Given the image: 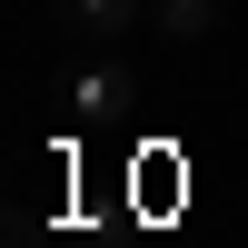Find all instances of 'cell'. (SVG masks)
Instances as JSON below:
<instances>
[{
  "label": "cell",
  "instance_id": "7a4b0ae2",
  "mask_svg": "<svg viewBox=\"0 0 248 248\" xmlns=\"http://www.w3.org/2000/svg\"><path fill=\"white\" fill-rule=\"evenodd\" d=\"M218 20H229V0H149V30L179 40V50H189V40H209Z\"/></svg>",
  "mask_w": 248,
  "mask_h": 248
},
{
  "label": "cell",
  "instance_id": "3957f363",
  "mask_svg": "<svg viewBox=\"0 0 248 248\" xmlns=\"http://www.w3.org/2000/svg\"><path fill=\"white\" fill-rule=\"evenodd\" d=\"M60 20H70V30H90V40H119V30H139V20H149V0H60Z\"/></svg>",
  "mask_w": 248,
  "mask_h": 248
},
{
  "label": "cell",
  "instance_id": "6da1fadb",
  "mask_svg": "<svg viewBox=\"0 0 248 248\" xmlns=\"http://www.w3.org/2000/svg\"><path fill=\"white\" fill-rule=\"evenodd\" d=\"M139 99V79L119 70V60H79V70H60V109L79 119V129H99V119H119Z\"/></svg>",
  "mask_w": 248,
  "mask_h": 248
}]
</instances>
